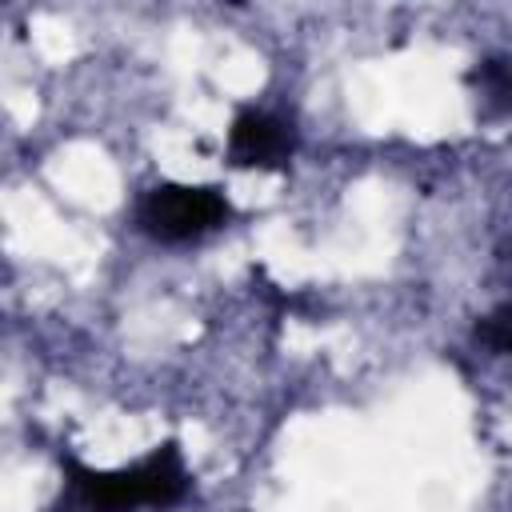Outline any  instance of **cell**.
I'll return each mask as SVG.
<instances>
[{
    "mask_svg": "<svg viewBox=\"0 0 512 512\" xmlns=\"http://www.w3.org/2000/svg\"><path fill=\"white\" fill-rule=\"evenodd\" d=\"M68 468H72V504H80L84 512H128L140 504H176L188 488L176 444H164L152 460L124 472H88L80 464H68Z\"/></svg>",
    "mask_w": 512,
    "mask_h": 512,
    "instance_id": "6da1fadb",
    "label": "cell"
},
{
    "mask_svg": "<svg viewBox=\"0 0 512 512\" xmlns=\"http://www.w3.org/2000/svg\"><path fill=\"white\" fill-rule=\"evenodd\" d=\"M228 216H232V208L216 188H188V184H156L140 200V212H136L140 228L164 244L196 240V236L220 228Z\"/></svg>",
    "mask_w": 512,
    "mask_h": 512,
    "instance_id": "7a4b0ae2",
    "label": "cell"
},
{
    "mask_svg": "<svg viewBox=\"0 0 512 512\" xmlns=\"http://www.w3.org/2000/svg\"><path fill=\"white\" fill-rule=\"evenodd\" d=\"M292 156V124L272 112H240L232 124V160L248 168H280Z\"/></svg>",
    "mask_w": 512,
    "mask_h": 512,
    "instance_id": "3957f363",
    "label": "cell"
},
{
    "mask_svg": "<svg viewBox=\"0 0 512 512\" xmlns=\"http://www.w3.org/2000/svg\"><path fill=\"white\" fill-rule=\"evenodd\" d=\"M476 340L492 348L496 356H512V304H500L476 324Z\"/></svg>",
    "mask_w": 512,
    "mask_h": 512,
    "instance_id": "277c9868",
    "label": "cell"
}]
</instances>
